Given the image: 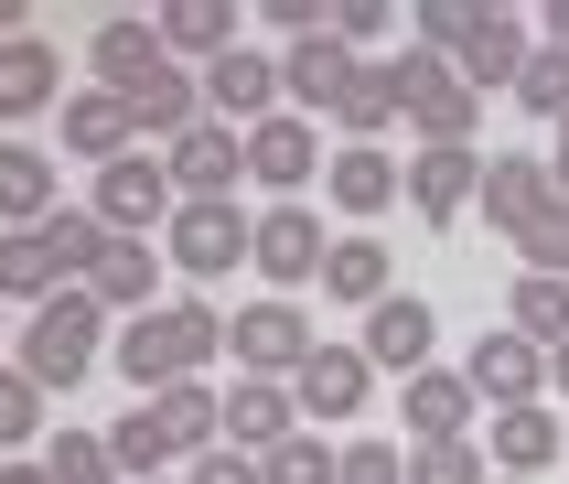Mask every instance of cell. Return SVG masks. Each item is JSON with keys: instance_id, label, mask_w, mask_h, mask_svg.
Wrapping results in <instances>:
<instances>
[{"instance_id": "1", "label": "cell", "mask_w": 569, "mask_h": 484, "mask_svg": "<svg viewBox=\"0 0 569 484\" xmlns=\"http://www.w3.org/2000/svg\"><path fill=\"white\" fill-rule=\"evenodd\" d=\"M226 355V313L204 302V290H183V302H151V313H129L119 334H108V366H119L140 398H161V387L204 377Z\"/></svg>"}, {"instance_id": "2", "label": "cell", "mask_w": 569, "mask_h": 484, "mask_svg": "<svg viewBox=\"0 0 569 484\" xmlns=\"http://www.w3.org/2000/svg\"><path fill=\"white\" fill-rule=\"evenodd\" d=\"M280 97H301V108H322V119H345V140H377V129H387V76H377L366 55H345L333 32L290 43Z\"/></svg>"}, {"instance_id": "3", "label": "cell", "mask_w": 569, "mask_h": 484, "mask_svg": "<svg viewBox=\"0 0 569 484\" xmlns=\"http://www.w3.org/2000/svg\"><path fill=\"white\" fill-rule=\"evenodd\" d=\"M377 76H387V119H409L419 151H473V119H483V108H473V87H462L441 55H419V43H409V55H387Z\"/></svg>"}, {"instance_id": "4", "label": "cell", "mask_w": 569, "mask_h": 484, "mask_svg": "<svg viewBox=\"0 0 569 484\" xmlns=\"http://www.w3.org/2000/svg\"><path fill=\"white\" fill-rule=\"evenodd\" d=\"M32 387H87V366H108V313L87 290H54L43 313L22 323V355H11Z\"/></svg>"}, {"instance_id": "5", "label": "cell", "mask_w": 569, "mask_h": 484, "mask_svg": "<svg viewBox=\"0 0 569 484\" xmlns=\"http://www.w3.org/2000/svg\"><path fill=\"white\" fill-rule=\"evenodd\" d=\"M248 205H237V194H193V205H172V226H161V237H172V269H183V280H226V269H248Z\"/></svg>"}, {"instance_id": "6", "label": "cell", "mask_w": 569, "mask_h": 484, "mask_svg": "<svg viewBox=\"0 0 569 484\" xmlns=\"http://www.w3.org/2000/svg\"><path fill=\"white\" fill-rule=\"evenodd\" d=\"M226 355L248 366V377H301V355H312V313L301 302H280V290H258L248 313H226Z\"/></svg>"}, {"instance_id": "7", "label": "cell", "mask_w": 569, "mask_h": 484, "mask_svg": "<svg viewBox=\"0 0 569 484\" xmlns=\"http://www.w3.org/2000/svg\"><path fill=\"white\" fill-rule=\"evenodd\" d=\"M87 216L108 226V237H151V226H172V172H161V151H119L87 184Z\"/></svg>"}, {"instance_id": "8", "label": "cell", "mask_w": 569, "mask_h": 484, "mask_svg": "<svg viewBox=\"0 0 569 484\" xmlns=\"http://www.w3.org/2000/svg\"><path fill=\"white\" fill-rule=\"evenodd\" d=\"M322 248H333V226H322L312 205H269V216L248 226V269L280 290V302H290L301 280H322Z\"/></svg>"}, {"instance_id": "9", "label": "cell", "mask_w": 569, "mask_h": 484, "mask_svg": "<svg viewBox=\"0 0 569 484\" xmlns=\"http://www.w3.org/2000/svg\"><path fill=\"white\" fill-rule=\"evenodd\" d=\"M237 140H248V184H258V194H280V205H301V184L322 172V129L301 119V108H280V119L237 129Z\"/></svg>"}, {"instance_id": "10", "label": "cell", "mask_w": 569, "mask_h": 484, "mask_svg": "<svg viewBox=\"0 0 569 484\" xmlns=\"http://www.w3.org/2000/svg\"><path fill=\"white\" fill-rule=\"evenodd\" d=\"M290 431H301V398H290L280 377H237V387H216V442L226 452H280Z\"/></svg>"}, {"instance_id": "11", "label": "cell", "mask_w": 569, "mask_h": 484, "mask_svg": "<svg viewBox=\"0 0 569 484\" xmlns=\"http://www.w3.org/2000/svg\"><path fill=\"white\" fill-rule=\"evenodd\" d=\"M538 55V32L516 22L506 0H473V22H462V43H451V76H462V87H516V65Z\"/></svg>"}, {"instance_id": "12", "label": "cell", "mask_w": 569, "mask_h": 484, "mask_svg": "<svg viewBox=\"0 0 569 484\" xmlns=\"http://www.w3.org/2000/svg\"><path fill=\"white\" fill-rule=\"evenodd\" d=\"M462 377H473L483 409H548V355L527 345V334H506V323L473 345V366H462Z\"/></svg>"}, {"instance_id": "13", "label": "cell", "mask_w": 569, "mask_h": 484, "mask_svg": "<svg viewBox=\"0 0 569 484\" xmlns=\"http://www.w3.org/2000/svg\"><path fill=\"white\" fill-rule=\"evenodd\" d=\"M161 172H172V205H193V194H237L248 184V140L226 119H193L172 151H161Z\"/></svg>"}, {"instance_id": "14", "label": "cell", "mask_w": 569, "mask_h": 484, "mask_svg": "<svg viewBox=\"0 0 569 484\" xmlns=\"http://www.w3.org/2000/svg\"><path fill=\"white\" fill-rule=\"evenodd\" d=\"M473 184H483V151H419V161H398V205H409L419 226H462V216H473Z\"/></svg>"}, {"instance_id": "15", "label": "cell", "mask_w": 569, "mask_h": 484, "mask_svg": "<svg viewBox=\"0 0 569 484\" xmlns=\"http://www.w3.org/2000/svg\"><path fill=\"white\" fill-rule=\"evenodd\" d=\"M204 119H226V129H258V119H280V65L258 55V43L216 55V65H204Z\"/></svg>"}, {"instance_id": "16", "label": "cell", "mask_w": 569, "mask_h": 484, "mask_svg": "<svg viewBox=\"0 0 569 484\" xmlns=\"http://www.w3.org/2000/svg\"><path fill=\"white\" fill-rule=\"evenodd\" d=\"M398 409H409V442H473V431H483V398H473L462 366H419Z\"/></svg>"}, {"instance_id": "17", "label": "cell", "mask_w": 569, "mask_h": 484, "mask_svg": "<svg viewBox=\"0 0 569 484\" xmlns=\"http://www.w3.org/2000/svg\"><path fill=\"white\" fill-rule=\"evenodd\" d=\"M54 140L87 161V172H108L119 151H140V129H129V97H108V87H76V97H64V108H54Z\"/></svg>"}, {"instance_id": "18", "label": "cell", "mask_w": 569, "mask_h": 484, "mask_svg": "<svg viewBox=\"0 0 569 484\" xmlns=\"http://www.w3.org/2000/svg\"><path fill=\"white\" fill-rule=\"evenodd\" d=\"M290 398H301V419H355L366 398H377V366H366L355 345H312L301 377H290Z\"/></svg>"}, {"instance_id": "19", "label": "cell", "mask_w": 569, "mask_h": 484, "mask_svg": "<svg viewBox=\"0 0 569 484\" xmlns=\"http://www.w3.org/2000/svg\"><path fill=\"white\" fill-rule=\"evenodd\" d=\"M161 65H172V55H161V22H151V11H129V22H108V32L87 43V87L140 97V87L161 76Z\"/></svg>"}, {"instance_id": "20", "label": "cell", "mask_w": 569, "mask_h": 484, "mask_svg": "<svg viewBox=\"0 0 569 484\" xmlns=\"http://www.w3.org/2000/svg\"><path fill=\"white\" fill-rule=\"evenodd\" d=\"M473 452H483V474H527V484H538L548 463H559V419H548V409H483Z\"/></svg>"}, {"instance_id": "21", "label": "cell", "mask_w": 569, "mask_h": 484, "mask_svg": "<svg viewBox=\"0 0 569 484\" xmlns=\"http://www.w3.org/2000/svg\"><path fill=\"white\" fill-rule=\"evenodd\" d=\"M151 290H161V248L151 237H108L87 269V302L97 313H151Z\"/></svg>"}, {"instance_id": "22", "label": "cell", "mask_w": 569, "mask_h": 484, "mask_svg": "<svg viewBox=\"0 0 569 484\" xmlns=\"http://www.w3.org/2000/svg\"><path fill=\"white\" fill-rule=\"evenodd\" d=\"M32 108H64V55L43 32L0 43V119H32Z\"/></svg>"}, {"instance_id": "23", "label": "cell", "mask_w": 569, "mask_h": 484, "mask_svg": "<svg viewBox=\"0 0 569 484\" xmlns=\"http://www.w3.org/2000/svg\"><path fill=\"white\" fill-rule=\"evenodd\" d=\"M43 216H54V161L32 140H0V237H32Z\"/></svg>"}, {"instance_id": "24", "label": "cell", "mask_w": 569, "mask_h": 484, "mask_svg": "<svg viewBox=\"0 0 569 484\" xmlns=\"http://www.w3.org/2000/svg\"><path fill=\"white\" fill-rule=\"evenodd\" d=\"M193 119H204V76H183V65H161L151 87L129 97V129H140V151H151V140L172 151V140H183Z\"/></svg>"}, {"instance_id": "25", "label": "cell", "mask_w": 569, "mask_h": 484, "mask_svg": "<svg viewBox=\"0 0 569 484\" xmlns=\"http://www.w3.org/2000/svg\"><path fill=\"white\" fill-rule=\"evenodd\" d=\"M355 355H366V366H409V377H419V366H430V302L387 290L377 313H366V345H355Z\"/></svg>"}, {"instance_id": "26", "label": "cell", "mask_w": 569, "mask_h": 484, "mask_svg": "<svg viewBox=\"0 0 569 484\" xmlns=\"http://www.w3.org/2000/svg\"><path fill=\"white\" fill-rule=\"evenodd\" d=\"M161 22V55L183 65V55H237V22H248V11H237V0H172V11H151Z\"/></svg>"}, {"instance_id": "27", "label": "cell", "mask_w": 569, "mask_h": 484, "mask_svg": "<svg viewBox=\"0 0 569 484\" xmlns=\"http://www.w3.org/2000/svg\"><path fill=\"white\" fill-rule=\"evenodd\" d=\"M322 184H333L345 216H387V205H398V161H387L377 140H345V151L322 161Z\"/></svg>"}, {"instance_id": "28", "label": "cell", "mask_w": 569, "mask_h": 484, "mask_svg": "<svg viewBox=\"0 0 569 484\" xmlns=\"http://www.w3.org/2000/svg\"><path fill=\"white\" fill-rule=\"evenodd\" d=\"M548 194H559V184H548V161L495 151V161H483V184H473V205H483V216H495V226L516 237V226H527V205H548Z\"/></svg>"}, {"instance_id": "29", "label": "cell", "mask_w": 569, "mask_h": 484, "mask_svg": "<svg viewBox=\"0 0 569 484\" xmlns=\"http://www.w3.org/2000/svg\"><path fill=\"white\" fill-rule=\"evenodd\" d=\"M387 280H398V269H387L377 237H333V248H322V290H333V302H355V313H377Z\"/></svg>"}, {"instance_id": "30", "label": "cell", "mask_w": 569, "mask_h": 484, "mask_svg": "<svg viewBox=\"0 0 569 484\" xmlns=\"http://www.w3.org/2000/svg\"><path fill=\"white\" fill-rule=\"evenodd\" d=\"M108 463H119V484H161L172 463H183V452H172V431L151 419V398H140L129 419H108Z\"/></svg>"}, {"instance_id": "31", "label": "cell", "mask_w": 569, "mask_h": 484, "mask_svg": "<svg viewBox=\"0 0 569 484\" xmlns=\"http://www.w3.org/2000/svg\"><path fill=\"white\" fill-rule=\"evenodd\" d=\"M97 248H108V226H97L87 205H54V216H43V258H54V280H64V290H87Z\"/></svg>"}, {"instance_id": "32", "label": "cell", "mask_w": 569, "mask_h": 484, "mask_svg": "<svg viewBox=\"0 0 569 484\" xmlns=\"http://www.w3.org/2000/svg\"><path fill=\"white\" fill-rule=\"evenodd\" d=\"M151 419L172 431V452H183V463H193V452H216V387H204V377L161 387V398H151Z\"/></svg>"}, {"instance_id": "33", "label": "cell", "mask_w": 569, "mask_h": 484, "mask_svg": "<svg viewBox=\"0 0 569 484\" xmlns=\"http://www.w3.org/2000/svg\"><path fill=\"white\" fill-rule=\"evenodd\" d=\"M506 248L527 258L538 280H569V194H548V205H527V226H516Z\"/></svg>"}, {"instance_id": "34", "label": "cell", "mask_w": 569, "mask_h": 484, "mask_svg": "<svg viewBox=\"0 0 569 484\" xmlns=\"http://www.w3.org/2000/svg\"><path fill=\"white\" fill-rule=\"evenodd\" d=\"M506 334H527V345H559L569 334V280H538V269H527V280H516V302H506Z\"/></svg>"}, {"instance_id": "35", "label": "cell", "mask_w": 569, "mask_h": 484, "mask_svg": "<svg viewBox=\"0 0 569 484\" xmlns=\"http://www.w3.org/2000/svg\"><path fill=\"white\" fill-rule=\"evenodd\" d=\"M54 258H43V226H32V237H0V302H22V313H43V302H54Z\"/></svg>"}, {"instance_id": "36", "label": "cell", "mask_w": 569, "mask_h": 484, "mask_svg": "<svg viewBox=\"0 0 569 484\" xmlns=\"http://www.w3.org/2000/svg\"><path fill=\"white\" fill-rule=\"evenodd\" d=\"M333 474H345V452L322 431H290L280 452H258V484H333Z\"/></svg>"}, {"instance_id": "37", "label": "cell", "mask_w": 569, "mask_h": 484, "mask_svg": "<svg viewBox=\"0 0 569 484\" xmlns=\"http://www.w3.org/2000/svg\"><path fill=\"white\" fill-rule=\"evenodd\" d=\"M398 484H495L473 442H409L398 452Z\"/></svg>"}, {"instance_id": "38", "label": "cell", "mask_w": 569, "mask_h": 484, "mask_svg": "<svg viewBox=\"0 0 569 484\" xmlns=\"http://www.w3.org/2000/svg\"><path fill=\"white\" fill-rule=\"evenodd\" d=\"M43 474H54V484H119L108 431H54V442H43Z\"/></svg>"}, {"instance_id": "39", "label": "cell", "mask_w": 569, "mask_h": 484, "mask_svg": "<svg viewBox=\"0 0 569 484\" xmlns=\"http://www.w3.org/2000/svg\"><path fill=\"white\" fill-rule=\"evenodd\" d=\"M516 108H538V119H569V55L538 43V55L516 65Z\"/></svg>"}, {"instance_id": "40", "label": "cell", "mask_w": 569, "mask_h": 484, "mask_svg": "<svg viewBox=\"0 0 569 484\" xmlns=\"http://www.w3.org/2000/svg\"><path fill=\"white\" fill-rule=\"evenodd\" d=\"M32 431H43V387L22 366H0V452H32Z\"/></svg>"}, {"instance_id": "41", "label": "cell", "mask_w": 569, "mask_h": 484, "mask_svg": "<svg viewBox=\"0 0 569 484\" xmlns=\"http://www.w3.org/2000/svg\"><path fill=\"white\" fill-rule=\"evenodd\" d=\"M387 22H398L387 0H333V43H345V55H366V43H377Z\"/></svg>"}, {"instance_id": "42", "label": "cell", "mask_w": 569, "mask_h": 484, "mask_svg": "<svg viewBox=\"0 0 569 484\" xmlns=\"http://www.w3.org/2000/svg\"><path fill=\"white\" fill-rule=\"evenodd\" d=\"M258 22H280L290 43H312V32H333V0H269Z\"/></svg>"}, {"instance_id": "43", "label": "cell", "mask_w": 569, "mask_h": 484, "mask_svg": "<svg viewBox=\"0 0 569 484\" xmlns=\"http://www.w3.org/2000/svg\"><path fill=\"white\" fill-rule=\"evenodd\" d=\"M183 484H258V463H248V452H193V463H183Z\"/></svg>"}, {"instance_id": "44", "label": "cell", "mask_w": 569, "mask_h": 484, "mask_svg": "<svg viewBox=\"0 0 569 484\" xmlns=\"http://www.w3.org/2000/svg\"><path fill=\"white\" fill-rule=\"evenodd\" d=\"M333 484H398V452L387 442H345V474Z\"/></svg>"}, {"instance_id": "45", "label": "cell", "mask_w": 569, "mask_h": 484, "mask_svg": "<svg viewBox=\"0 0 569 484\" xmlns=\"http://www.w3.org/2000/svg\"><path fill=\"white\" fill-rule=\"evenodd\" d=\"M538 22H548V43H559V55H569V0H548Z\"/></svg>"}, {"instance_id": "46", "label": "cell", "mask_w": 569, "mask_h": 484, "mask_svg": "<svg viewBox=\"0 0 569 484\" xmlns=\"http://www.w3.org/2000/svg\"><path fill=\"white\" fill-rule=\"evenodd\" d=\"M548 387H559V398H569V334H559V345H548Z\"/></svg>"}, {"instance_id": "47", "label": "cell", "mask_w": 569, "mask_h": 484, "mask_svg": "<svg viewBox=\"0 0 569 484\" xmlns=\"http://www.w3.org/2000/svg\"><path fill=\"white\" fill-rule=\"evenodd\" d=\"M0 484H54V474H43V463H0Z\"/></svg>"}, {"instance_id": "48", "label": "cell", "mask_w": 569, "mask_h": 484, "mask_svg": "<svg viewBox=\"0 0 569 484\" xmlns=\"http://www.w3.org/2000/svg\"><path fill=\"white\" fill-rule=\"evenodd\" d=\"M548 184H559V194H569V119H559V161H548Z\"/></svg>"}, {"instance_id": "49", "label": "cell", "mask_w": 569, "mask_h": 484, "mask_svg": "<svg viewBox=\"0 0 569 484\" xmlns=\"http://www.w3.org/2000/svg\"><path fill=\"white\" fill-rule=\"evenodd\" d=\"M495 484H527V474H495Z\"/></svg>"}, {"instance_id": "50", "label": "cell", "mask_w": 569, "mask_h": 484, "mask_svg": "<svg viewBox=\"0 0 569 484\" xmlns=\"http://www.w3.org/2000/svg\"><path fill=\"white\" fill-rule=\"evenodd\" d=\"M161 484H183V474H161Z\"/></svg>"}]
</instances>
